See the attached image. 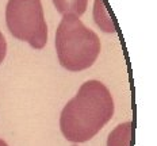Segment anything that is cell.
<instances>
[{
    "instance_id": "obj_1",
    "label": "cell",
    "mask_w": 157,
    "mask_h": 146,
    "mask_svg": "<svg viewBox=\"0 0 157 146\" xmlns=\"http://www.w3.org/2000/svg\"><path fill=\"white\" fill-rule=\"evenodd\" d=\"M114 115L110 91L98 80H88L63 108L60 129L64 138L75 144L92 139Z\"/></svg>"
},
{
    "instance_id": "obj_2",
    "label": "cell",
    "mask_w": 157,
    "mask_h": 146,
    "mask_svg": "<svg viewBox=\"0 0 157 146\" xmlns=\"http://www.w3.org/2000/svg\"><path fill=\"white\" fill-rule=\"evenodd\" d=\"M56 51L63 68L71 72H81L96 62L100 41L77 16L63 15L56 31Z\"/></svg>"
},
{
    "instance_id": "obj_3",
    "label": "cell",
    "mask_w": 157,
    "mask_h": 146,
    "mask_svg": "<svg viewBox=\"0 0 157 146\" xmlns=\"http://www.w3.org/2000/svg\"><path fill=\"white\" fill-rule=\"evenodd\" d=\"M6 22L16 39L27 42L38 50L46 46L48 24L41 0H8Z\"/></svg>"
},
{
    "instance_id": "obj_4",
    "label": "cell",
    "mask_w": 157,
    "mask_h": 146,
    "mask_svg": "<svg viewBox=\"0 0 157 146\" xmlns=\"http://www.w3.org/2000/svg\"><path fill=\"white\" fill-rule=\"evenodd\" d=\"M94 19H95V23L99 26L102 31L110 32V34L117 31L115 24H114L103 0H95L94 2Z\"/></svg>"
},
{
    "instance_id": "obj_5",
    "label": "cell",
    "mask_w": 157,
    "mask_h": 146,
    "mask_svg": "<svg viewBox=\"0 0 157 146\" xmlns=\"http://www.w3.org/2000/svg\"><path fill=\"white\" fill-rule=\"evenodd\" d=\"M56 9L61 15H75L81 16L86 12L88 0H52Z\"/></svg>"
},
{
    "instance_id": "obj_6",
    "label": "cell",
    "mask_w": 157,
    "mask_h": 146,
    "mask_svg": "<svg viewBox=\"0 0 157 146\" xmlns=\"http://www.w3.org/2000/svg\"><path fill=\"white\" fill-rule=\"evenodd\" d=\"M132 123L125 122L115 127L107 138V146H130L132 142Z\"/></svg>"
},
{
    "instance_id": "obj_7",
    "label": "cell",
    "mask_w": 157,
    "mask_h": 146,
    "mask_svg": "<svg viewBox=\"0 0 157 146\" xmlns=\"http://www.w3.org/2000/svg\"><path fill=\"white\" fill-rule=\"evenodd\" d=\"M6 54H7V41H6L4 35L0 31V64L4 61Z\"/></svg>"
},
{
    "instance_id": "obj_8",
    "label": "cell",
    "mask_w": 157,
    "mask_h": 146,
    "mask_svg": "<svg viewBox=\"0 0 157 146\" xmlns=\"http://www.w3.org/2000/svg\"><path fill=\"white\" fill-rule=\"evenodd\" d=\"M0 146H8V145H7V142H6V141L0 139Z\"/></svg>"
}]
</instances>
